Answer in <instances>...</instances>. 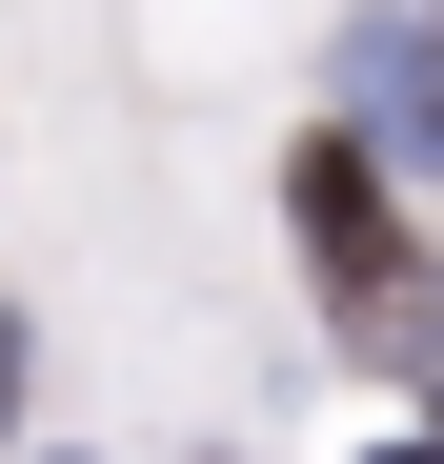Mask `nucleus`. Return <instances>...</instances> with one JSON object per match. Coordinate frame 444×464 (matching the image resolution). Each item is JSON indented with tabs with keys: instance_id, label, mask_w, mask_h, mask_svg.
I'll return each instance as SVG.
<instances>
[{
	"instance_id": "obj_3",
	"label": "nucleus",
	"mask_w": 444,
	"mask_h": 464,
	"mask_svg": "<svg viewBox=\"0 0 444 464\" xmlns=\"http://www.w3.org/2000/svg\"><path fill=\"white\" fill-rule=\"evenodd\" d=\"M384 464H444V444H384Z\"/></svg>"
},
{
	"instance_id": "obj_2",
	"label": "nucleus",
	"mask_w": 444,
	"mask_h": 464,
	"mask_svg": "<svg viewBox=\"0 0 444 464\" xmlns=\"http://www.w3.org/2000/svg\"><path fill=\"white\" fill-rule=\"evenodd\" d=\"M343 102H363V141H404V162H444V41L363 21V41H343Z\"/></svg>"
},
{
	"instance_id": "obj_1",
	"label": "nucleus",
	"mask_w": 444,
	"mask_h": 464,
	"mask_svg": "<svg viewBox=\"0 0 444 464\" xmlns=\"http://www.w3.org/2000/svg\"><path fill=\"white\" fill-rule=\"evenodd\" d=\"M283 222H304V263H323V303H343V343H424V243H404L384 141H363V121L283 141Z\"/></svg>"
}]
</instances>
